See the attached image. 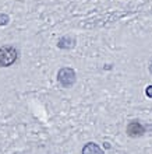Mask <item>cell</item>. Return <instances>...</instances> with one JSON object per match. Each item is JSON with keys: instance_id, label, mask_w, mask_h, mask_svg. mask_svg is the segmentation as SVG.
Masks as SVG:
<instances>
[{"instance_id": "1", "label": "cell", "mask_w": 152, "mask_h": 154, "mask_svg": "<svg viewBox=\"0 0 152 154\" xmlns=\"http://www.w3.org/2000/svg\"><path fill=\"white\" fill-rule=\"evenodd\" d=\"M18 53L13 46L0 48V67H8L17 60Z\"/></svg>"}, {"instance_id": "2", "label": "cell", "mask_w": 152, "mask_h": 154, "mask_svg": "<svg viewBox=\"0 0 152 154\" xmlns=\"http://www.w3.org/2000/svg\"><path fill=\"white\" fill-rule=\"evenodd\" d=\"M57 81H59L63 87H66V88L71 87V85H74V83H76V72H74L71 67H63V69H60L59 73H57Z\"/></svg>"}, {"instance_id": "3", "label": "cell", "mask_w": 152, "mask_h": 154, "mask_svg": "<svg viewBox=\"0 0 152 154\" xmlns=\"http://www.w3.org/2000/svg\"><path fill=\"white\" fill-rule=\"evenodd\" d=\"M126 132H127V134L130 137H140V136H142L145 133V128L138 121H131L127 125Z\"/></svg>"}, {"instance_id": "4", "label": "cell", "mask_w": 152, "mask_h": 154, "mask_svg": "<svg viewBox=\"0 0 152 154\" xmlns=\"http://www.w3.org/2000/svg\"><path fill=\"white\" fill-rule=\"evenodd\" d=\"M82 154H103V150L96 143H87L82 147Z\"/></svg>"}, {"instance_id": "5", "label": "cell", "mask_w": 152, "mask_h": 154, "mask_svg": "<svg viewBox=\"0 0 152 154\" xmlns=\"http://www.w3.org/2000/svg\"><path fill=\"white\" fill-rule=\"evenodd\" d=\"M74 44H76V39L73 37H63L59 42H57V46L61 49H70L74 46Z\"/></svg>"}, {"instance_id": "6", "label": "cell", "mask_w": 152, "mask_h": 154, "mask_svg": "<svg viewBox=\"0 0 152 154\" xmlns=\"http://www.w3.org/2000/svg\"><path fill=\"white\" fill-rule=\"evenodd\" d=\"M10 21L7 14H0V25H6Z\"/></svg>"}, {"instance_id": "7", "label": "cell", "mask_w": 152, "mask_h": 154, "mask_svg": "<svg viewBox=\"0 0 152 154\" xmlns=\"http://www.w3.org/2000/svg\"><path fill=\"white\" fill-rule=\"evenodd\" d=\"M145 94H147V97L152 98V85H148L147 90H145Z\"/></svg>"}, {"instance_id": "8", "label": "cell", "mask_w": 152, "mask_h": 154, "mask_svg": "<svg viewBox=\"0 0 152 154\" xmlns=\"http://www.w3.org/2000/svg\"><path fill=\"white\" fill-rule=\"evenodd\" d=\"M103 146H105V149H110V144H109L108 142H106V143H103Z\"/></svg>"}]
</instances>
